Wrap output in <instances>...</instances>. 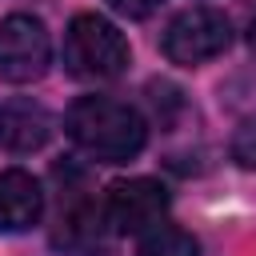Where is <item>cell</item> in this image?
I'll use <instances>...</instances> for the list:
<instances>
[{
    "label": "cell",
    "instance_id": "cell-5",
    "mask_svg": "<svg viewBox=\"0 0 256 256\" xmlns=\"http://www.w3.org/2000/svg\"><path fill=\"white\" fill-rule=\"evenodd\" d=\"M164 212H168V188L152 176L116 180L108 188V200H104V220L112 232L144 236L148 228L164 224Z\"/></svg>",
    "mask_w": 256,
    "mask_h": 256
},
{
    "label": "cell",
    "instance_id": "cell-9",
    "mask_svg": "<svg viewBox=\"0 0 256 256\" xmlns=\"http://www.w3.org/2000/svg\"><path fill=\"white\" fill-rule=\"evenodd\" d=\"M140 256H200V244L176 224H156L140 236Z\"/></svg>",
    "mask_w": 256,
    "mask_h": 256
},
{
    "label": "cell",
    "instance_id": "cell-7",
    "mask_svg": "<svg viewBox=\"0 0 256 256\" xmlns=\"http://www.w3.org/2000/svg\"><path fill=\"white\" fill-rule=\"evenodd\" d=\"M44 192L24 168L0 172V232H24L40 220Z\"/></svg>",
    "mask_w": 256,
    "mask_h": 256
},
{
    "label": "cell",
    "instance_id": "cell-2",
    "mask_svg": "<svg viewBox=\"0 0 256 256\" xmlns=\"http://www.w3.org/2000/svg\"><path fill=\"white\" fill-rule=\"evenodd\" d=\"M128 40L124 32L96 16V12H80L72 16L68 32H64V68L76 80H112L128 68Z\"/></svg>",
    "mask_w": 256,
    "mask_h": 256
},
{
    "label": "cell",
    "instance_id": "cell-8",
    "mask_svg": "<svg viewBox=\"0 0 256 256\" xmlns=\"http://www.w3.org/2000/svg\"><path fill=\"white\" fill-rule=\"evenodd\" d=\"M104 236H108V220H104V208L96 204H72L68 212H60V224H56V236L52 244L72 252V256H92L104 248Z\"/></svg>",
    "mask_w": 256,
    "mask_h": 256
},
{
    "label": "cell",
    "instance_id": "cell-1",
    "mask_svg": "<svg viewBox=\"0 0 256 256\" xmlns=\"http://www.w3.org/2000/svg\"><path fill=\"white\" fill-rule=\"evenodd\" d=\"M64 132L84 156H92L100 164H124V160L140 156V148L148 140L144 116L132 104L108 100V96H80L64 112Z\"/></svg>",
    "mask_w": 256,
    "mask_h": 256
},
{
    "label": "cell",
    "instance_id": "cell-11",
    "mask_svg": "<svg viewBox=\"0 0 256 256\" xmlns=\"http://www.w3.org/2000/svg\"><path fill=\"white\" fill-rule=\"evenodd\" d=\"M120 16H128V20H144V16H152L164 0H108Z\"/></svg>",
    "mask_w": 256,
    "mask_h": 256
},
{
    "label": "cell",
    "instance_id": "cell-12",
    "mask_svg": "<svg viewBox=\"0 0 256 256\" xmlns=\"http://www.w3.org/2000/svg\"><path fill=\"white\" fill-rule=\"evenodd\" d=\"M248 48L256 52V20H252V28H248Z\"/></svg>",
    "mask_w": 256,
    "mask_h": 256
},
{
    "label": "cell",
    "instance_id": "cell-10",
    "mask_svg": "<svg viewBox=\"0 0 256 256\" xmlns=\"http://www.w3.org/2000/svg\"><path fill=\"white\" fill-rule=\"evenodd\" d=\"M232 156L244 164V168H256V124H244L232 140Z\"/></svg>",
    "mask_w": 256,
    "mask_h": 256
},
{
    "label": "cell",
    "instance_id": "cell-3",
    "mask_svg": "<svg viewBox=\"0 0 256 256\" xmlns=\"http://www.w3.org/2000/svg\"><path fill=\"white\" fill-rule=\"evenodd\" d=\"M228 44H232L228 16L216 12V8H204V4L184 8L164 32V56L180 68H196V64L220 56Z\"/></svg>",
    "mask_w": 256,
    "mask_h": 256
},
{
    "label": "cell",
    "instance_id": "cell-4",
    "mask_svg": "<svg viewBox=\"0 0 256 256\" xmlns=\"http://www.w3.org/2000/svg\"><path fill=\"white\" fill-rule=\"evenodd\" d=\"M52 64V40L40 16L12 12L0 20V76L12 84H32Z\"/></svg>",
    "mask_w": 256,
    "mask_h": 256
},
{
    "label": "cell",
    "instance_id": "cell-6",
    "mask_svg": "<svg viewBox=\"0 0 256 256\" xmlns=\"http://www.w3.org/2000/svg\"><path fill=\"white\" fill-rule=\"evenodd\" d=\"M52 112L36 100H4L0 104V144L8 152H36L52 140Z\"/></svg>",
    "mask_w": 256,
    "mask_h": 256
}]
</instances>
